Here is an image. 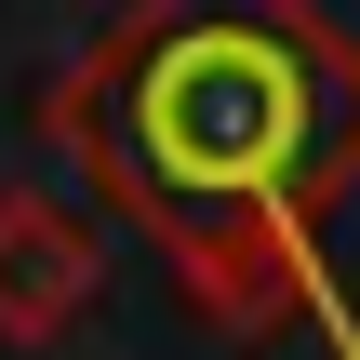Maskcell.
<instances>
[{
  "instance_id": "6da1fadb",
  "label": "cell",
  "mask_w": 360,
  "mask_h": 360,
  "mask_svg": "<svg viewBox=\"0 0 360 360\" xmlns=\"http://www.w3.org/2000/svg\"><path fill=\"white\" fill-rule=\"evenodd\" d=\"M80 187L187 281L200 321L321 307L360 347L321 267V214L360 187V27L334 0H134L40 107Z\"/></svg>"
},
{
  "instance_id": "7a4b0ae2",
  "label": "cell",
  "mask_w": 360,
  "mask_h": 360,
  "mask_svg": "<svg viewBox=\"0 0 360 360\" xmlns=\"http://www.w3.org/2000/svg\"><path fill=\"white\" fill-rule=\"evenodd\" d=\"M94 227L67 214V200H40V187H0V334L13 347H53L80 307H94Z\"/></svg>"
}]
</instances>
